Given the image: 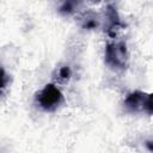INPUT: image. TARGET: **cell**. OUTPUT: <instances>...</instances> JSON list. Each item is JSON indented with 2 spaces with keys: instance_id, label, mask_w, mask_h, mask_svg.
Returning a JSON list of instances; mask_svg holds the SVG:
<instances>
[{
  "instance_id": "1",
  "label": "cell",
  "mask_w": 153,
  "mask_h": 153,
  "mask_svg": "<svg viewBox=\"0 0 153 153\" xmlns=\"http://www.w3.org/2000/svg\"><path fill=\"white\" fill-rule=\"evenodd\" d=\"M62 102H63V96L61 91L53 84L45 85L37 94L38 105L47 111H54L57 106H60Z\"/></svg>"
},
{
  "instance_id": "2",
  "label": "cell",
  "mask_w": 153,
  "mask_h": 153,
  "mask_svg": "<svg viewBox=\"0 0 153 153\" xmlns=\"http://www.w3.org/2000/svg\"><path fill=\"white\" fill-rule=\"evenodd\" d=\"M128 61L127 47L123 42L110 43L105 48V62L112 68H126Z\"/></svg>"
},
{
  "instance_id": "3",
  "label": "cell",
  "mask_w": 153,
  "mask_h": 153,
  "mask_svg": "<svg viewBox=\"0 0 153 153\" xmlns=\"http://www.w3.org/2000/svg\"><path fill=\"white\" fill-rule=\"evenodd\" d=\"M124 106L128 111L140 112L145 111L148 115L152 114V100L149 93H143L141 91H135L128 94L124 100Z\"/></svg>"
},
{
  "instance_id": "4",
  "label": "cell",
  "mask_w": 153,
  "mask_h": 153,
  "mask_svg": "<svg viewBox=\"0 0 153 153\" xmlns=\"http://www.w3.org/2000/svg\"><path fill=\"white\" fill-rule=\"evenodd\" d=\"M74 5H75V2H71V1L65 2V4L61 6L60 11L63 12V13H71V12L73 11V6H74Z\"/></svg>"
},
{
  "instance_id": "5",
  "label": "cell",
  "mask_w": 153,
  "mask_h": 153,
  "mask_svg": "<svg viewBox=\"0 0 153 153\" xmlns=\"http://www.w3.org/2000/svg\"><path fill=\"white\" fill-rule=\"evenodd\" d=\"M6 82H7V75H6L5 71L2 68H0V92L5 88Z\"/></svg>"
},
{
  "instance_id": "6",
  "label": "cell",
  "mask_w": 153,
  "mask_h": 153,
  "mask_svg": "<svg viewBox=\"0 0 153 153\" xmlns=\"http://www.w3.org/2000/svg\"><path fill=\"white\" fill-rule=\"evenodd\" d=\"M69 75H71V69H69L68 66H65V67H62V68L60 69V76H61L62 79H68Z\"/></svg>"
}]
</instances>
